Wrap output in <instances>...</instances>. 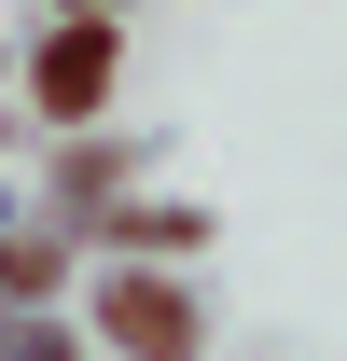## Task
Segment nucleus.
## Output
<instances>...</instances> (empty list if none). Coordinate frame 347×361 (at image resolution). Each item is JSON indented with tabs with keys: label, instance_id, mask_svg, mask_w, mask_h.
Returning a JSON list of instances; mask_svg holds the SVG:
<instances>
[{
	"label": "nucleus",
	"instance_id": "f257e3e1",
	"mask_svg": "<svg viewBox=\"0 0 347 361\" xmlns=\"http://www.w3.org/2000/svg\"><path fill=\"white\" fill-rule=\"evenodd\" d=\"M97 319H111V348H139V361H181V348H195V306H181L167 278H111Z\"/></svg>",
	"mask_w": 347,
	"mask_h": 361
},
{
	"label": "nucleus",
	"instance_id": "f03ea898",
	"mask_svg": "<svg viewBox=\"0 0 347 361\" xmlns=\"http://www.w3.org/2000/svg\"><path fill=\"white\" fill-rule=\"evenodd\" d=\"M111 97V42H97V14H70L42 42V111H97Z\"/></svg>",
	"mask_w": 347,
	"mask_h": 361
},
{
	"label": "nucleus",
	"instance_id": "7ed1b4c3",
	"mask_svg": "<svg viewBox=\"0 0 347 361\" xmlns=\"http://www.w3.org/2000/svg\"><path fill=\"white\" fill-rule=\"evenodd\" d=\"M70 14H97V0H70Z\"/></svg>",
	"mask_w": 347,
	"mask_h": 361
}]
</instances>
